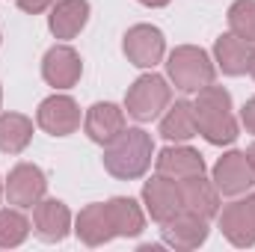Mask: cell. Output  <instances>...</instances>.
<instances>
[{
  "instance_id": "f1b7e54d",
  "label": "cell",
  "mask_w": 255,
  "mask_h": 252,
  "mask_svg": "<svg viewBox=\"0 0 255 252\" xmlns=\"http://www.w3.org/2000/svg\"><path fill=\"white\" fill-rule=\"evenodd\" d=\"M250 74H253V80H255V48H253V60H250Z\"/></svg>"
},
{
  "instance_id": "d4e9b609",
  "label": "cell",
  "mask_w": 255,
  "mask_h": 252,
  "mask_svg": "<svg viewBox=\"0 0 255 252\" xmlns=\"http://www.w3.org/2000/svg\"><path fill=\"white\" fill-rule=\"evenodd\" d=\"M15 3H18L21 12H27V15H39V12H45L48 6H54L57 0H15Z\"/></svg>"
},
{
  "instance_id": "30bf717a",
  "label": "cell",
  "mask_w": 255,
  "mask_h": 252,
  "mask_svg": "<svg viewBox=\"0 0 255 252\" xmlns=\"http://www.w3.org/2000/svg\"><path fill=\"white\" fill-rule=\"evenodd\" d=\"M36 125L51 136H68L80 127V107L68 95H51L39 104Z\"/></svg>"
},
{
  "instance_id": "44dd1931",
  "label": "cell",
  "mask_w": 255,
  "mask_h": 252,
  "mask_svg": "<svg viewBox=\"0 0 255 252\" xmlns=\"http://www.w3.org/2000/svg\"><path fill=\"white\" fill-rule=\"evenodd\" d=\"M196 133H199V125H196L193 104L190 101H175L169 107V113L160 119V136L169 142H187Z\"/></svg>"
},
{
  "instance_id": "603a6c76",
  "label": "cell",
  "mask_w": 255,
  "mask_h": 252,
  "mask_svg": "<svg viewBox=\"0 0 255 252\" xmlns=\"http://www.w3.org/2000/svg\"><path fill=\"white\" fill-rule=\"evenodd\" d=\"M30 235V220L15 211V208H6L0 211V250H12V247H21Z\"/></svg>"
},
{
  "instance_id": "5b68a950",
  "label": "cell",
  "mask_w": 255,
  "mask_h": 252,
  "mask_svg": "<svg viewBox=\"0 0 255 252\" xmlns=\"http://www.w3.org/2000/svg\"><path fill=\"white\" fill-rule=\"evenodd\" d=\"M48 193V178L36 163H18L12 166L6 178V199L15 208H36Z\"/></svg>"
},
{
  "instance_id": "d6986e66",
  "label": "cell",
  "mask_w": 255,
  "mask_h": 252,
  "mask_svg": "<svg viewBox=\"0 0 255 252\" xmlns=\"http://www.w3.org/2000/svg\"><path fill=\"white\" fill-rule=\"evenodd\" d=\"M214 60L223 68V74L229 77H238V74H247L250 71V60H253V48L250 42L238 39L235 33H226L214 42Z\"/></svg>"
},
{
  "instance_id": "7a4b0ae2",
  "label": "cell",
  "mask_w": 255,
  "mask_h": 252,
  "mask_svg": "<svg viewBox=\"0 0 255 252\" xmlns=\"http://www.w3.org/2000/svg\"><path fill=\"white\" fill-rule=\"evenodd\" d=\"M196 110V125L199 133L211 142V145H229L238 139V122L232 116V95L223 86H205L196 92L193 101Z\"/></svg>"
},
{
  "instance_id": "2e32d148",
  "label": "cell",
  "mask_w": 255,
  "mask_h": 252,
  "mask_svg": "<svg viewBox=\"0 0 255 252\" xmlns=\"http://www.w3.org/2000/svg\"><path fill=\"white\" fill-rule=\"evenodd\" d=\"M154 169L166 178H190V175H202L205 172V157L190 148V145H166L157 157H154Z\"/></svg>"
},
{
  "instance_id": "8992f818",
  "label": "cell",
  "mask_w": 255,
  "mask_h": 252,
  "mask_svg": "<svg viewBox=\"0 0 255 252\" xmlns=\"http://www.w3.org/2000/svg\"><path fill=\"white\" fill-rule=\"evenodd\" d=\"M122 48H125V57L136 68H154L166 54V39L151 24H133L125 33Z\"/></svg>"
},
{
  "instance_id": "9a60e30c",
  "label": "cell",
  "mask_w": 255,
  "mask_h": 252,
  "mask_svg": "<svg viewBox=\"0 0 255 252\" xmlns=\"http://www.w3.org/2000/svg\"><path fill=\"white\" fill-rule=\"evenodd\" d=\"M178 187H181V211L199 214L205 220H214L220 214V190L214 187V181L205 178V172L181 178Z\"/></svg>"
},
{
  "instance_id": "f546056e",
  "label": "cell",
  "mask_w": 255,
  "mask_h": 252,
  "mask_svg": "<svg viewBox=\"0 0 255 252\" xmlns=\"http://www.w3.org/2000/svg\"><path fill=\"white\" fill-rule=\"evenodd\" d=\"M3 190H6V187H3V181H0V196H3Z\"/></svg>"
},
{
  "instance_id": "83f0119b",
  "label": "cell",
  "mask_w": 255,
  "mask_h": 252,
  "mask_svg": "<svg viewBox=\"0 0 255 252\" xmlns=\"http://www.w3.org/2000/svg\"><path fill=\"white\" fill-rule=\"evenodd\" d=\"M247 157H250V163H253V172H255V142L247 148Z\"/></svg>"
},
{
  "instance_id": "e0dca14e",
  "label": "cell",
  "mask_w": 255,
  "mask_h": 252,
  "mask_svg": "<svg viewBox=\"0 0 255 252\" xmlns=\"http://www.w3.org/2000/svg\"><path fill=\"white\" fill-rule=\"evenodd\" d=\"M89 21V0H57L48 15V27L57 39H74Z\"/></svg>"
},
{
  "instance_id": "ba28073f",
  "label": "cell",
  "mask_w": 255,
  "mask_h": 252,
  "mask_svg": "<svg viewBox=\"0 0 255 252\" xmlns=\"http://www.w3.org/2000/svg\"><path fill=\"white\" fill-rule=\"evenodd\" d=\"M217 217H220V232L226 235L229 244H235L241 250L255 244V193L226 205Z\"/></svg>"
},
{
  "instance_id": "7c38bea8",
  "label": "cell",
  "mask_w": 255,
  "mask_h": 252,
  "mask_svg": "<svg viewBox=\"0 0 255 252\" xmlns=\"http://www.w3.org/2000/svg\"><path fill=\"white\" fill-rule=\"evenodd\" d=\"M80 74H83L80 54L68 45H54L42 60V77L54 89H71L80 80Z\"/></svg>"
},
{
  "instance_id": "484cf974",
  "label": "cell",
  "mask_w": 255,
  "mask_h": 252,
  "mask_svg": "<svg viewBox=\"0 0 255 252\" xmlns=\"http://www.w3.org/2000/svg\"><path fill=\"white\" fill-rule=\"evenodd\" d=\"M241 122H244V127H247L250 133H255V95L244 104V110H241Z\"/></svg>"
},
{
  "instance_id": "4fadbf2b",
  "label": "cell",
  "mask_w": 255,
  "mask_h": 252,
  "mask_svg": "<svg viewBox=\"0 0 255 252\" xmlns=\"http://www.w3.org/2000/svg\"><path fill=\"white\" fill-rule=\"evenodd\" d=\"M71 229V211L65 208V202L60 199H42L33 208V232L39 241L45 244H60L65 241Z\"/></svg>"
},
{
  "instance_id": "5bb4252c",
  "label": "cell",
  "mask_w": 255,
  "mask_h": 252,
  "mask_svg": "<svg viewBox=\"0 0 255 252\" xmlns=\"http://www.w3.org/2000/svg\"><path fill=\"white\" fill-rule=\"evenodd\" d=\"M83 130L92 142L98 145H107L113 142L122 130H125V110L110 104V101H98L86 110V119H83Z\"/></svg>"
},
{
  "instance_id": "4316f807",
  "label": "cell",
  "mask_w": 255,
  "mask_h": 252,
  "mask_svg": "<svg viewBox=\"0 0 255 252\" xmlns=\"http://www.w3.org/2000/svg\"><path fill=\"white\" fill-rule=\"evenodd\" d=\"M142 6H151V9H160V6H166V3H172V0H139Z\"/></svg>"
},
{
  "instance_id": "6da1fadb",
  "label": "cell",
  "mask_w": 255,
  "mask_h": 252,
  "mask_svg": "<svg viewBox=\"0 0 255 252\" xmlns=\"http://www.w3.org/2000/svg\"><path fill=\"white\" fill-rule=\"evenodd\" d=\"M151 154V136L142 127H125L113 142L104 145V169L119 181H133L148 172Z\"/></svg>"
},
{
  "instance_id": "4dcf8cb0",
  "label": "cell",
  "mask_w": 255,
  "mask_h": 252,
  "mask_svg": "<svg viewBox=\"0 0 255 252\" xmlns=\"http://www.w3.org/2000/svg\"><path fill=\"white\" fill-rule=\"evenodd\" d=\"M0 104H3V89H0Z\"/></svg>"
},
{
  "instance_id": "7402d4cb",
  "label": "cell",
  "mask_w": 255,
  "mask_h": 252,
  "mask_svg": "<svg viewBox=\"0 0 255 252\" xmlns=\"http://www.w3.org/2000/svg\"><path fill=\"white\" fill-rule=\"evenodd\" d=\"M33 139V119L24 113H0V151L21 154Z\"/></svg>"
},
{
  "instance_id": "cb8c5ba5",
  "label": "cell",
  "mask_w": 255,
  "mask_h": 252,
  "mask_svg": "<svg viewBox=\"0 0 255 252\" xmlns=\"http://www.w3.org/2000/svg\"><path fill=\"white\" fill-rule=\"evenodd\" d=\"M229 30L244 39V42H255V0H235L229 6Z\"/></svg>"
},
{
  "instance_id": "52a82bcc",
  "label": "cell",
  "mask_w": 255,
  "mask_h": 252,
  "mask_svg": "<svg viewBox=\"0 0 255 252\" xmlns=\"http://www.w3.org/2000/svg\"><path fill=\"white\" fill-rule=\"evenodd\" d=\"M214 187L220 190V196H241L255 184L253 163L247 157V151H226L217 163H214Z\"/></svg>"
},
{
  "instance_id": "9c48e42d",
  "label": "cell",
  "mask_w": 255,
  "mask_h": 252,
  "mask_svg": "<svg viewBox=\"0 0 255 252\" xmlns=\"http://www.w3.org/2000/svg\"><path fill=\"white\" fill-rule=\"evenodd\" d=\"M142 205H145V214L154 220V223H166L172 220L178 211H181V187L175 178H166V175H154L142 184Z\"/></svg>"
},
{
  "instance_id": "8fae6325",
  "label": "cell",
  "mask_w": 255,
  "mask_h": 252,
  "mask_svg": "<svg viewBox=\"0 0 255 252\" xmlns=\"http://www.w3.org/2000/svg\"><path fill=\"white\" fill-rule=\"evenodd\" d=\"M160 238L169 250H196L208 241V220L190 211H178L172 220L163 223Z\"/></svg>"
},
{
  "instance_id": "277c9868",
  "label": "cell",
  "mask_w": 255,
  "mask_h": 252,
  "mask_svg": "<svg viewBox=\"0 0 255 252\" xmlns=\"http://www.w3.org/2000/svg\"><path fill=\"white\" fill-rule=\"evenodd\" d=\"M169 101H172V89H169L166 77L142 74L128 89L125 110H128V116H133L136 122H151V119H157L169 107Z\"/></svg>"
},
{
  "instance_id": "3957f363",
  "label": "cell",
  "mask_w": 255,
  "mask_h": 252,
  "mask_svg": "<svg viewBox=\"0 0 255 252\" xmlns=\"http://www.w3.org/2000/svg\"><path fill=\"white\" fill-rule=\"evenodd\" d=\"M166 74L181 92H199L214 83L217 68L211 63L208 51H202L196 45H181L166 57Z\"/></svg>"
},
{
  "instance_id": "ffe728a7",
  "label": "cell",
  "mask_w": 255,
  "mask_h": 252,
  "mask_svg": "<svg viewBox=\"0 0 255 252\" xmlns=\"http://www.w3.org/2000/svg\"><path fill=\"white\" fill-rule=\"evenodd\" d=\"M104 205H107V217H110V226H113L116 238H136L145 229V214L133 199L116 196V199H110Z\"/></svg>"
},
{
  "instance_id": "ac0fdd59",
  "label": "cell",
  "mask_w": 255,
  "mask_h": 252,
  "mask_svg": "<svg viewBox=\"0 0 255 252\" xmlns=\"http://www.w3.org/2000/svg\"><path fill=\"white\" fill-rule=\"evenodd\" d=\"M74 232L86 247H101V244L113 241L116 235H113V226H110V217H107V205H101V202L86 205L74 220Z\"/></svg>"
}]
</instances>
